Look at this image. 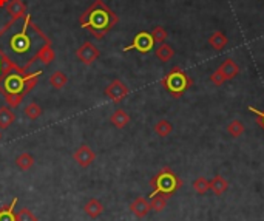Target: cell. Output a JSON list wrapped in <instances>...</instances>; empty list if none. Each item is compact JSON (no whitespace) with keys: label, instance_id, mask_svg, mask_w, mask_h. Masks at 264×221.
<instances>
[{"label":"cell","instance_id":"1","mask_svg":"<svg viewBox=\"0 0 264 221\" xmlns=\"http://www.w3.org/2000/svg\"><path fill=\"white\" fill-rule=\"evenodd\" d=\"M9 23L14 30L12 33L8 26L0 31V58L8 59L16 70L25 73L37 61L39 53L51 45V42L39 30V26L33 23L30 14L17 19L19 28H16V20L11 19Z\"/></svg>","mask_w":264,"mask_h":221},{"label":"cell","instance_id":"2","mask_svg":"<svg viewBox=\"0 0 264 221\" xmlns=\"http://www.w3.org/2000/svg\"><path fill=\"white\" fill-rule=\"evenodd\" d=\"M40 74L42 72L26 74L17 70L0 74V93L5 96V101L9 108H16L22 104L25 96L36 87Z\"/></svg>","mask_w":264,"mask_h":221},{"label":"cell","instance_id":"3","mask_svg":"<svg viewBox=\"0 0 264 221\" xmlns=\"http://www.w3.org/2000/svg\"><path fill=\"white\" fill-rule=\"evenodd\" d=\"M79 23L83 30H88L96 39H104V36L118 23V16L111 11L104 0L94 2L82 12Z\"/></svg>","mask_w":264,"mask_h":221},{"label":"cell","instance_id":"4","mask_svg":"<svg viewBox=\"0 0 264 221\" xmlns=\"http://www.w3.org/2000/svg\"><path fill=\"white\" fill-rule=\"evenodd\" d=\"M181 184H183V181L176 176V173L169 167H164L162 170H159L155 176L151 178L150 197L158 195V193H164V195L170 197L181 187Z\"/></svg>","mask_w":264,"mask_h":221},{"label":"cell","instance_id":"5","mask_svg":"<svg viewBox=\"0 0 264 221\" xmlns=\"http://www.w3.org/2000/svg\"><path fill=\"white\" fill-rule=\"evenodd\" d=\"M190 84L192 82H190L189 76L178 67H175L173 70L162 79L164 88L172 96H175V98H179V96L190 87Z\"/></svg>","mask_w":264,"mask_h":221},{"label":"cell","instance_id":"6","mask_svg":"<svg viewBox=\"0 0 264 221\" xmlns=\"http://www.w3.org/2000/svg\"><path fill=\"white\" fill-rule=\"evenodd\" d=\"M155 47V39H153L151 33H147V31H141L137 33L134 37H133V42L127 47H124L122 50L124 51H132V50H136L139 53H148L153 50Z\"/></svg>","mask_w":264,"mask_h":221},{"label":"cell","instance_id":"7","mask_svg":"<svg viewBox=\"0 0 264 221\" xmlns=\"http://www.w3.org/2000/svg\"><path fill=\"white\" fill-rule=\"evenodd\" d=\"M101 56V51L93 42L87 40L83 42L77 50H76V58L83 64V65H93Z\"/></svg>","mask_w":264,"mask_h":221},{"label":"cell","instance_id":"8","mask_svg":"<svg viewBox=\"0 0 264 221\" xmlns=\"http://www.w3.org/2000/svg\"><path fill=\"white\" fill-rule=\"evenodd\" d=\"M129 93H130L129 87L125 85L121 79H115L113 82H110L108 87H105L104 90V94L115 104H119L121 101H124V98L129 96Z\"/></svg>","mask_w":264,"mask_h":221},{"label":"cell","instance_id":"9","mask_svg":"<svg viewBox=\"0 0 264 221\" xmlns=\"http://www.w3.org/2000/svg\"><path fill=\"white\" fill-rule=\"evenodd\" d=\"M73 159L80 165V167H90V165L94 162L96 159V153L93 151V148H90L88 146H80L79 148H76V151L73 153Z\"/></svg>","mask_w":264,"mask_h":221},{"label":"cell","instance_id":"10","mask_svg":"<svg viewBox=\"0 0 264 221\" xmlns=\"http://www.w3.org/2000/svg\"><path fill=\"white\" fill-rule=\"evenodd\" d=\"M130 211L134 217L137 218H144L148 215V212L151 211L150 203L144 198V197H137L132 204H130Z\"/></svg>","mask_w":264,"mask_h":221},{"label":"cell","instance_id":"11","mask_svg":"<svg viewBox=\"0 0 264 221\" xmlns=\"http://www.w3.org/2000/svg\"><path fill=\"white\" fill-rule=\"evenodd\" d=\"M5 9H6V12L12 20L22 19L26 14V5L22 2V0H9L8 5L5 6Z\"/></svg>","mask_w":264,"mask_h":221},{"label":"cell","instance_id":"12","mask_svg":"<svg viewBox=\"0 0 264 221\" xmlns=\"http://www.w3.org/2000/svg\"><path fill=\"white\" fill-rule=\"evenodd\" d=\"M14 121H16V115H14L12 108H9L8 105L0 107V130L9 129Z\"/></svg>","mask_w":264,"mask_h":221},{"label":"cell","instance_id":"13","mask_svg":"<svg viewBox=\"0 0 264 221\" xmlns=\"http://www.w3.org/2000/svg\"><path fill=\"white\" fill-rule=\"evenodd\" d=\"M110 122L113 124L116 129H124V127H127L130 124V116H129L127 112H125V110L118 108L116 112H113V115L110 116Z\"/></svg>","mask_w":264,"mask_h":221},{"label":"cell","instance_id":"14","mask_svg":"<svg viewBox=\"0 0 264 221\" xmlns=\"http://www.w3.org/2000/svg\"><path fill=\"white\" fill-rule=\"evenodd\" d=\"M83 211H85V214L90 218H97V217H101L102 212H104V204L99 200L91 198L85 206H83Z\"/></svg>","mask_w":264,"mask_h":221},{"label":"cell","instance_id":"15","mask_svg":"<svg viewBox=\"0 0 264 221\" xmlns=\"http://www.w3.org/2000/svg\"><path fill=\"white\" fill-rule=\"evenodd\" d=\"M227 187H229L227 179L224 176H221V175H216L210 181V190L215 193L216 197H221L222 193L227 190Z\"/></svg>","mask_w":264,"mask_h":221},{"label":"cell","instance_id":"16","mask_svg":"<svg viewBox=\"0 0 264 221\" xmlns=\"http://www.w3.org/2000/svg\"><path fill=\"white\" fill-rule=\"evenodd\" d=\"M17 198H14L12 203H9L8 206H2L0 207V221H16V204H17Z\"/></svg>","mask_w":264,"mask_h":221},{"label":"cell","instance_id":"17","mask_svg":"<svg viewBox=\"0 0 264 221\" xmlns=\"http://www.w3.org/2000/svg\"><path fill=\"white\" fill-rule=\"evenodd\" d=\"M68 84V77L64 72H59L56 70L51 76H50V85L54 88V90H62L64 87H66Z\"/></svg>","mask_w":264,"mask_h":221},{"label":"cell","instance_id":"18","mask_svg":"<svg viewBox=\"0 0 264 221\" xmlns=\"http://www.w3.org/2000/svg\"><path fill=\"white\" fill-rule=\"evenodd\" d=\"M150 198H151L150 207H151V211H155V212H162L165 209L167 203H169V197L164 195V193H158V195H153Z\"/></svg>","mask_w":264,"mask_h":221},{"label":"cell","instance_id":"19","mask_svg":"<svg viewBox=\"0 0 264 221\" xmlns=\"http://www.w3.org/2000/svg\"><path fill=\"white\" fill-rule=\"evenodd\" d=\"M16 165L22 170V172H26L30 170L33 165H34V156L26 153V151H23V153H20L17 158H16Z\"/></svg>","mask_w":264,"mask_h":221},{"label":"cell","instance_id":"20","mask_svg":"<svg viewBox=\"0 0 264 221\" xmlns=\"http://www.w3.org/2000/svg\"><path fill=\"white\" fill-rule=\"evenodd\" d=\"M219 72L222 73V76H224L226 79H232L236 73H238V67L235 65V62L232 59H227L224 62V65L219 68Z\"/></svg>","mask_w":264,"mask_h":221},{"label":"cell","instance_id":"21","mask_svg":"<svg viewBox=\"0 0 264 221\" xmlns=\"http://www.w3.org/2000/svg\"><path fill=\"white\" fill-rule=\"evenodd\" d=\"M42 113H44V110H42V107L37 102H30V104L25 107V116L33 119V121L37 119V118H40Z\"/></svg>","mask_w":264,"mask_h":221},{"label":"cell","instance_id":"22","mask_svg":"<svg viewBox=\"0 0 264 221\" xmlns=\"http://www.w3.org/2000/svg\"><path fill=\"white\" fill-rule=\"evenodd\" d=\"M54 59H56V53L51 48V45L45 47L44 50L39 53V56H37V61H40L44 65H50L51 62H54Z\"/></svg>","mask_w":264,"mask_h":221},{"label":"cell","instance_id":"23","mask_svg":"<svg viewBox=\"0 0 264 221\" xmlns=\"http://www.w3.org/2000/svg\"><path fill=\"white\" fill-rule=\"evenodd\" d=\"M173 127H172V124L169 121H165V119H161L156 122V126H155V133L161 138H165V136H169L172 133Z\"/></svg>","mask_w":264,"mask_h":221},{"label":"cell","instance_id":"24","mask_svg":"<svg viewBox=\"0 0 264 221\" xmlns=\"http://www.w3.org/2000/svg\"><path fill=\"white\" fill-rule=\"evenodd\" d=\"M193 189H195V192L198 193V195H204V193H207L208 190H210V181L205 179L204 176H199V178L195 179Z\"/></svg>","mask_w":264,"mask_h":221},{"label":"cell","instance_id":"25","mask_svg":"<svg viewBox=\"0 0 264 221\" xmlns=\"http://www.w3.org/2000/svg\"><path fill=\"white\" fill-rule=\"evenodd\" d=\"M156 56L158 59H161L162 62H167V61H170L173 58V48L170 45H167V44H159L158 50H156Z\"/></svg>","mask_w":264,"mask_h":221},{"label":"cell","instance_id":"26","mask_svg":"<svg viewBox=\"0 0 264 221\" xmlns=\"http://www.w3.org/2000/svg\"><path fill=\"white\" fill-rule=\"evenodd\" d=\"M16 221H37V217L30 209L23 207V209L16 212Z\"/></svg>","mask_w":264,"mask_h":221},{"label":"cell","instance_id":"27","mask_svg":"<svg viewBox=\"0 0 264 221\" xmlns=\"http://www.w3.org/2000/svg\"><path fill=\"white\" fill-rule=\"evenodd\" d=\"M227 132L233 136V138H238V136H241V133L244 132V126H243V122H240V121H232L230 124H229V127H227Z\"/></svg>","mask_w":264,"mask_h":221},{"label":"cell","instance_id":"28","mask_svg":"<svg viewBox=\"0 0 264 221\" xmlns=\"http://www.w3.org/2000/svg\"><path fill=\"white\" fill-rule=\"evenodd\" d=\"M151 36H153V39H155V42L162 44L165 40V37H167V33H165L164 28H161V26H156V28L151 31Z\"/></svg>","mask_w":264,"mask_h":221},{"label":"cell","instance_id":"29","mask_svg":"<svg viewBox=\"0 0 264 221\" xmlns=\"http://www.w3.org/2000/svg\"><path fill=\"white\" fill-rule=\"evenodd\" d=\"M210 44H212V47H215V48H221L222 45L226 44V37L222 36L221 33H215V34L212 36V39H210Z\"/></svg>","mask_w":264,"mask_h":221},{"label":"cell","instance_id":"30","mask_svg":"<svg viewBox=\"0 0 264 221\" xmlns=\"http://www.w3.org/2000/svg\"><path fill=\"white\" fill-rule=\"evenodd\" d=\"M249 110H250V112H252L254 115L258 116V124H260V127L264 130V112H261V110H258V108H254V107H249Z\"/></svg>","mask_w":264,"mask_h":221},{"label":"cell","instance_id":"31","mask_svg":"<svg viewBox=\"0 0 264 221\" xmlns=\"http://www.w3.org/2000/svg\"><path fill=\"white\" fill-rule=\"evenodd\" d=\"M224 80H226V77L222 76V73H221L219 70H218V72H215V73L212 74V82H215L216 85H221Z\"/></svg>","mask_w":264,"mask_h":221},{"label":"cell","instance_id":"32","mask_svg":"<svg viewBox=\"0 0 264 221\" xmlns=\"http://www.w3.org/2000/svg\"><path fill=\"white\" fill-rule=\"evenodd\" d=\"M8 2L9 0H0V8H5L8 5Z\"/></svg>","mask_w":264,"mask_h":221},{"label":"cell","instance_id":"33","mask_svg":"<svg viewBox=\"0 0 264 221\" xmlns=\"http://www.w3.org/2000/svg\"><path fill=\"white\" fill-rule=\"evenodd\" d=\"M0 141H2V130H0Z\"/></svg>","mask_w":264,"mask_h":221}]
</instances>
